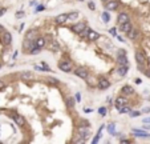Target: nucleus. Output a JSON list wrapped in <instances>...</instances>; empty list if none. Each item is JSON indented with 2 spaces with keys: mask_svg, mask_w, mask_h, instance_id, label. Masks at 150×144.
<instances>
[{
  "mask_svg": "<svg viewBox=\"0 0 150 144\" xmlns=\"http://www.w3.org/2000/svg\"><path fill=\"white\" fill-rule=\"evenodd\" d=\"M77 134H78V136H80V137H82V139H85V140H86L88 137L90 136V129L88 128V123L86 124L84 123L82 125H80V127H78V129H77Z\"/></svg>",
  "mask_w": 150,
  "mask_h": 144,
  "instance_id": "1",
  "label": "nucleus"
},
{
  "mask_svg": "<svg viewBox=\"0 0 150 144\" xmlns=\"http://www.w3.org/2000/svg\"><path fill=\"white\" fill-rule=\"evenodd\" d=\"M117 63H118V65H127L126 51L125 50H118L117 51Z\"/></svg>",
  "mask_w": 150,
  "mask_h": 144,
  "instance_id": "2",
  "label": "nucleus"
},
{
  "mask_svg": "<svg viewBox=\"0 0 150 144\" xmlns=\"http://www.w3.org/2000/svg\"><path fill=\"white\" fill-rule=\"evenodd\" d=\"M74 74H76L78 77H81V79H85V80H86L88 77H89V72H88L86 68H84V67H78V68H76Z\"/></svg>",
  "mask_w": 150,
  "mask_h": 144,
  "instance_id": "3",
  "label": "nucleus"
},
{
  "mask_svg": "<svg viewBox=\"0 0 150 144\" xmlns=\"http://www.w3.org/2000/svg\"><path fill=\"white\" fill-rule=\"evenodd\" d=\"M59 68H60L63 72H69V71H72V68H73V64H72V61H60V63H59Z\"/></svg>",
  "mask_w": 150,
  "mask_h": 144,
  "instance_id": "4",
  "label": "nucleus"
},
{
  "mask_svg": "<svg viewBox=\"0 0 150 144\" xmlns=\"http://www.w3.org/2000/svg\"><path fill=\"white\" fill-rule=\"evenodd\" d=\"M1 41H3L4 45H9V44L12 43V35H11L8 31H4L3 36H1Z\"/></svg>",
  "mask_w": 150,
  "mask_h": 144,
  "instance_id": "5",
  "label": "nucleus"
},
{
  "mask_svg": "<svg viewBox=\"0 0 150 144\" xmlns=\"http://www.w3.org/2000/svg\"><path fill=\"white\" fill-rule=\"evenodd\" d=\"M133 134H134V136L141 137V139H149V137H150L149 132H146V131H142V129H133Z\"/></svg>",
  "mask_w": 150,
  "mask_h": 144,
  "instance_id": "6",
  "label": "nucleus"
},
{
  "mask_svg": "<svg viewBox=\"0 0 150 144\" xmlns=\"http://www.w3.org/2000/svg\"><path fill=\"white\" fill-rule=\"evenodd\" d=\"M97 87L100 88V89H108V88L110 87V83L108 79H104V77H101L100 80H98V83H97Z\"/></svg>",
  "mask_w": 150,
  "mask_h": 144,
  "instance_id": "7",
  "label": "nucleus"
},
{
  "mask_svg": "<svg viewBox=\"0 0 150 144\" xmlns=\"http://www.w3.org/2000/svg\"><path fill=\"white\" fill-rule=\"evenodd\" d=\"M105 8H106V11H114L116 8H118V1H116V0H109V1H106V4H105Z\"/></svg>",
  "mask_w": 150,
  "mask_h": 144,
  "instance_id": "8",
  "label": "nucleus"
},
{
  "mask_svg": "<svg viewBox=\"0 0 150 144\" xmlns=\"http://www.w3.org/2000/svg\"><path fill=\"white\" fill-rule=\"evenodd\" d=\"M86 37H88V40H90V41H96L97 39L100 37V34L96 32V31H93V30H89V31H88Z\"/></svg>",
  "mask_w": 150,
  "mask_h": 144,
  "instance_id": "9",
  "label": "nucleus"
},
{
  "mask_svg": "<svg viewBox=\"0 0 150 144\" xmlns=\"http://www.w3.org/2000/svg\"><path fill=\"white\" fill-rule=\"evenodd\" d=\"M136 60L138 61V64H146V56L143 55V52L137 51L136 52Z\"/></svg>",
  "mask_w": 150,
  "mask_h": 144,
  "instance_id": "10",
  "label": "nucleus"
},
{
  "mask_svg": "<svg viewBox=\"0 0 150 144\" xmlns=\"http://www.w3.org/2000/svg\"><path fill=\"white\" fill-rule=\"evenodd\" d=\"M125 104H127V99L125 96H118L116 99V108L117 109L120 107H122V105H125Z\"/></svg>",
  "mask_w": 150,
  "mask_h": 144,
  "instance_id": "11",
  "label": "nucleus"
},
{
  "mask_svg": "<svg viewBox=\"0 0 150 144\" xmlns=\"http://www.w3.org/2000/svg\"><path fill=\"white\" fill-rule=\"evenodd\" d=\"M12 117H14L15 123L17 124V125H20V127H23L24 124H25V120H24V117L21 116V115H17V114H14L12 115Z\"/></svg>",
  "mask_w": 150,
  "mask_h": 144,
  "instance_id": "12",
  "label": "nucleus"
},
{
  "mask_svg": "<svg viewBox=\"0 0 150 144\" xmlns=\"http://www.w3.org/2000/svg\"><path fill=\"white\" fill-rule=\"evenodd\" d=\"M85 27H86V25H85V23H77V24H74L73 27H72V30H73L74 34H80V32H81V31H82Z\"/></svg>",
  "mask_w": 150,
  "mask_h": 144,
  "instance_id": "13",
  "label": "nucleus"
},
{
  "mask_svg": "<svg viewBox=\"0 0 150 144\" xmlns=\"http://www.w3.org/2000/svg\"><path fill=\"white\" fill-rule=\"evenodd\" d=\"M127 72V65H118V68H117V76H125Z\"/></svg>",
  "mask_w": 150,
  "mask_h": 144,
  "instance_id": "14",
  "label": "nucleus"
},
{
  "mask_svg": "<svg viewBox=\"0 0 150 144\" xmlns=\"http://www.w3.org/2000/svg\"><path fill=\"white\" fill-rule=\"evenodd\" d=\"M67 20H68V14H61L55 19V21H56L57 24H64Z\"/></svg>",
  "mask_w": 150,
  "mask_h": 144,
  "instance_id": "15",
  "label": "nucleus"
},
{
  "mask_svg": "<svg viewBox=\"0 0 150 144\" xmlns=\"http://www.w3.org/2000/svg\"><path fill=\"white\" fill-rule=\"evenodd\" d=\"M20 77L21 79H25V80H31L33 79V72H29V71H24L20 74Z\"/></svg>",
  "mask_w": 150,
  "mask_h": 144,
  "instance_id": "16",
  "label": "nucleus"
},
{
  "mask_svg": "<svg viewBox=\"0 0 150 144\" xmlns=\"http://www.w3.org/2000/svg\"><path fill=\"white\" fill-rule=\"evenodd\" d=\"M121 25V31H122L123 34H127L130 30H132V24H130V21H127V23H123V24H120Z\"/></svg>",
  "mask_w": 150,
  "mask_h": 144,
  "instance_id": "17",
  "label": "nucleus"
},
{
  "mask_svg": "<svg viewBox=\"0 0 150 144\" xmlns=\"http://www.w3.org/2000/svg\"><path fill=\"white\" fill-rule=\"evenodd\" d=\"M121 92H122L123 95H132V94H134V89H133V87H130V85H123Z\"/></svg>",
  "mask_w": 150,
  "mask_h": 144,
  "instance_id": "18",
  "label": "nucleus"
},
{
  "mask_svg": "<svg viewBox=\"0 0 150 144\" xmlns=\"http://www.w3.org/2000/svg\"><path fill=\"white\" fill-rule=\"evenodd\" d=\"M129 21V16L126 14H120L118 15V24H123V23H127Z\"/></svg>",
  "mask_w": 150,
  "mask_h": 144,
  "instance_id": "19",
  "label": "nucleus"
},
{
  "mask_svg": "<svg viewBox=\"0 0 150 144\" xmlns=\"http://www.w3.org/2000/svg\"><path fill=\"white\" fill-rule=\"evenodd\" d=\"M45 43H47V41H45V39H44V37H37L36 40H35V45H36V47H39V48H43L44 45H45Z\"/></svg>",
  "mask_w": 150,
  "mask_h": 144,
  "instance_id": "20",
  "label": "nucleus"
},
{
  "mask_svg": "<svg viewBox=\"0 0 150 144\" xmlns=\"http://www.w3.org/2000/svg\"><path fill=\"white\" fill-rule=\"evenodd\" d=\"M130 111H132V108H130L127 104H125V105H122V107L118 108V112H120V114H129Z\"/></svg>",
  "mask_w": 150,
  "mask_h": 144,
  "instance_id": "21",
  "label": "nucleus"
},
{
  "mask_svg": "<svg viewBox=\"0 0 150 144\" xmlns=\"http://www.w3.org/2000/svg\"><path fill=\"white\" fill-rule=\"evenodd\" d=\"M126 35H127V37H129V39H132V40H133V39H136V37H137V30L132 28V30H130Z\"/></svg>",
  "mask_w": 150,
  "mask_h": 144,
  "instance_id": "22",
  "label": "nucleus"
},
{
  "mask_svg": "<svg viewBox=\"0 0 150 144\" xmlns=\"http://www.w3.org/2000/svg\"><path fill=\"white\" fill-rule=\"evenodd\" d=\"M101 17H102V21H104V23H109V21H110V15L108 14V11H105V12H102V15H101Z\"/></svg>",
  "mask_w": 150,
  "mask_h": 144,
  "instance_id": "23",
  "label": "nucleus"
},
{
  "mask_svg": "<svg viewBox=\"0 0 150 144\" xmlns=\"http://www.w3.org/2000/svg\"><path fill=\"white\" fill-rule=\"evenodd\" d=\"M102 128H104V127H101L100 129H98V132H97V136H94V139L92 140V143H93V144H97V143H98V140H100V136H101V132H102Z\"/></svg>",
  "mask_w": 150,
  "mask_h": 144,
  "instance_id": "24",
  "label": "nucleus"
},
{
  "mask_svg": "<svg viewBox=\"0 0 150 144\" xmlns=\"http://www.w3.org/2000/svg\"><path fill=\"white\" fill-rule=\"evenodd\" d=\"M78 17V12H70L68 14V20H76Z\"/></svg>",
  "mask_w": 150,
  "mask_h": 144,
  "instance_id": "25",
  "label": "nucleus"
},
{
  "mask_svg": "<svg viewBox=\"0 0 150 144\" xmlns=\"http://www.w3.org/2000/svg\"><path fill=\"white\" fill-rule=\"evenodd\" d=\"M36 34H37V32H36V31H33V30H32V31H29V32H28V34H27V40H32V36H36Z\"/></svg>",
  "mask_w": 150,
  "mask_h": 144,
  "instance_id": "26",
  "label": "nucleus"
},
{
  "mask_svg": "<svg viewBox=\"0 0 150 144\" xmlns=\"http://www.w3.org/2000/svg\"><path fill=\"white\" fill-rule=\"evenodd\" d=\"M40 50H41V48H39V47H32V48H31V54H32V55L40 54Z\"/></svg>",
  "mask_w": 150,
  "mask_h": 144,
  "instance_id": "27",
  "label": "nucleus"
},
{
  "mask_svg": "<svg viewBox=\"0 0 150 144\" xmlns=\"http://www.w3.org/2000/svg\"><path fill=\"white\" fill-rule=\"evenodd\" d=\"M88 31H89V28H86V27H85V28H84V30L80 32V34H78V35H80L81 37H85V36L88 35Z\"/></svg>",
  "mask_w": 150,
  "mask_h": 144,
  "instance_id": "28",
  "label": "nucleus"
},
{
  "mask_svg": "<svg viewBox=\"0 0 150 144\" xmlns=\"http://www.w3.org/2000/svg\"><path fill=\"white\" fill-rule=\"evenodd\" d=\"M41 67H43V71H50V68L48 67V64L44 63V61H41Z\"/></svg>",
  "mask_w": 150,
  "mask_h": 144,
  "instance_id": "29",
  "label": "nucleus"
},
{
  "mask_svg": "<svg viewBox=\"0 0 150 144\" xmlns=\"http://www.w3.org/2000/svg\"><path fill=\"white\" fill-rule=\"evenodd\" d=\"M129 114H130V116H132V117H137V116H140V115H141V112H138V111H134V112H132V111H130Z\"/></svg>",
  "mask_w": 150,
  "mask_h": 144,
  "instance_id": "30",
  "label": "nucleus"
},
{
  "mask_svg": "<svg viewBox=\"0 0 150 144\" xmlns=\"http://www.w3.org/2000/svg\"><path fill=\"white\" fill-rule=\"evenodd\" d=\"M74 105V101H73V99H70V97H68V107L69 108H72Z\"/></svg>",
  "mask_w": 150,
  "mask_h": 144,
  "instance_id": "31",
  "label": "nucleus"
},
{
  "mask_svg": "<svg viewBox=\"0 0 150 144\" xmlns=\"http://www.w3.org/2000/svg\"><path fill=\"white\" fill-rule=\"evenodd\" d=\"M108 131H109L110 134H114V124H109L108 125Z\"/></svg>",
  "mask_w": 150,
  "mask_h": 144,
  "instance_id": "32",
  "label": "nucleus"
},
{
  "mask_svg": "<svg viewBox=\"0 0 150 144\" xmlns=\"http://www.w3.org/2000/svg\"><path fill=\"white\" fill-rule=\"evenodd\" d=\"M88 5H89V8H90L92 11H94V10H96V5H94V3H93V1H89V3H88Z\"/></svg>",
  "mask_w": 150,
  "mask_h": 144,
  "instance_id": "33",
  "label": "nucleus"
},
{
  "mask_svg": "<svg viewBox=\"0 0 150 144\" xmlns=\"http://www.w3.org/2000/svg\"><path fill=\"white\" fill-rule=\"evenodd\" d=\"M98 112H100V114H101V115H102V116H104V115L106 114V108H104V107H101V108H100V109H98Z\"/></svg>",
  "mask_w": 150,
  "mask_h": 144,
  "instance_id": "34",
  "label": "nucleus"
},
{
  "mask_svg": "<svg viewBox=\"0 0 150 144\" xmlns=\"http://www.w3.org/2000/svg\"><path fill=\"white\" fill-rule=\"evenodd\" d=\"M44 10H45V7H44V5H37L36 12H41V11H44Z\"/></svg>",
  "mask_w": 150,
  "mask_h": 144,
  "instance_id": "35",
  "label": "nucleus"
},
{
  "mask_svg": "<svg viewBox=\"0 0 150 144\" xmlns=\"http://www.w3.org/2000/svg\"><path fill=\"white\" fill-rule=\"evenodd\" d=\"M110 34L116 36V35H117V31H116V28H112V30H110Z\"/></svg>",
  "mask_w": 150,
  "mask_h": 144,
  "instance_id": "36",
  "label": "nucleus"
},
{
  "mask_svg": "<svg viewBox=\"0 0 150 144\" xmlns=\"http://www.w3.org/2000/svg\"><path fill=\"white\" fill-rule=\"evenodd\" d=\"M76 100L80 103V100H81V96H80V94H76Z\"/></svg>",
  "mask_w": 150,
  "mask_h": 144,
  "instance_id": "37",
  "label": "nucleus"
},
{
  "mask_svg": "<svg viewBox=\"0 0 150 144\" xmlns=\"http://www.w3.org/2000/svg\"><path fill=\"white\" fill-rule=\"evenodd\" d=\"M5 11H7V10H5V8H3V10H0V16H1V15H4V14H5Z\"/></svg>",
  "mask_w": 150,
  "mask_h": 144,
  "instance_id": "38",
  "label": "nucleus"
},
{
  "mask_svg": "<svg viewBox=\"0 0 150 144\" xmlns=\"http://www.w3.org/2000/svg\"><path fill=\"white\" fill-rule=\"evenodd\" d=\"M143 123H150V117H145V119H143Z\"/></svg>",
  "mask_w": 150,
  "mask_h": 144,
  "instance_id": "39",
  "label": "nucleus"
},
{
  "mask_svg": "<svg viewBox=\"0 0 150 144\" xmlns=\"http://www.w3.org/2000/svg\"><path fill=\"white\" fill-rule=\"evenodd\" d=\"M143 112H146V114H147V112H150V107H146V108H143Z\"/></svg>",
  "mask_w": 150,
  "mask_h": 144,
  "instance_id": "40",
  "label": "nucleus"
},
{
  "mask_svg": "<svg viewBox=\"0 0 150 144\" xmlns=\"http://www.w3.org/2000/svg\"><path fill=\"white\" fill-rule=\"evenodd\" d=\"M117 39H118V41H125V40L122 39V37H121V36H118V35H117Z\"/></svg>",
  "mask_w": 150,
  "mask_h": 144,
  "instance_id": "41",
  "label": "nucleus"
},
{
  "mask_svg": "<svg viewBox=\"0 0 150 144\" xmlns=\"http://www.w3.org/2000/svg\"><path fill=\"white\" fill-rule=\"evenodd\" d=\"M17 16L20 17V16H24V12H17Z\"/></svg>",
  "mask_w": 150,
  "mask_h": 144,
  "instance_id": "42",
  "label": "nucleus"
},
{
  "mask_svg": "<svg viewBox=\"0 0 150 144\" xmlns=\"http://www.w3.org/2000/svg\"><path fill=\"white\" fill-rule=\"evenodd\" d=\"M84 111H85V112H92V109H90V108H84Z\"/></svg>",
  "mask_w": 150,
  "mask_h": 144,
  "instance_id": "43",
  "label": "nucleus"
},
{
  "mask_svg": "<svg viewBox=\"0 0 150 144\" xmlns=\"http://www.w3.org/2000/svg\"><path fill=\"white\" fill-rule=\"evenodd\" d=\"M143 129H150V125H143Z\"/></svg>",
  "mask_w": 150,
  "mask_h": 144,
  "instance_id": "44",
  "label": "nucleus"
},
{
  "mask_svg": "<svg viewBox=\"0 0 150 144\" xmlns=\"http://www.w3.org/2000/svg\"><path fill=\"white\" fill-rule=\"evenodd\" d=\"M136 83H137V84H141L142 81H141V79H137V80H136Z\"/></svg>",
  "mask_w": 150,
  "mask_h": 144,
  "instance_id": "45",
  "label": "nucleus"
},
{
  "mask_svg": "<svg viewBox=\"0 0 150 144\" xmlns=\"http://www.w3.org/2000/svg\"><path fill=\"white\" fill-rule=\"evenodd\" d=\"M3 87H4V83H3L1 80H0V88H3Z\"/></svg>",
  "mask_w": 150,
  "mask_h": 144,
  "instance_id": "46",
  "label": "nucleus"
},
{
  "mask_svg": "<svg viewBox=\"0 0 150 144\" xmlns=\"http://www.w3.org/2000/svg\"><path fill=\"white\" fill-rule=\"evenodd\" d=\"M4 28H3V25H0V31H3Z\"/></svg>",
  "mask_w": 150,
  "mask_h": 144,
  "instance_id": "47",
  "label": "nucleus"
},
{
  "mask_svg": "<svg viewBox=\"0 0 150 144\" xmlns=\"http://www.w3.org/2000/svg\"><path fill=\"white\" fill-rule=\"evenodd\" d=\"M102 1H104V3H106V1H109V0H102Z\"/></svg>",
  "mask_w": 150,
  "mask_h": 144,
  "instance_id": "48",
  "label": "nucleus"
},
{
  "mask_svg": "<svg viewBox=\"0 0 150 144\" xmlns=\"http://www.w3.org/2000/svg\"><path fill=\"white\" fill-rule=\"evenodd\" d=\"M0 68H1V63H0Z\"/></svg>",
  "mask_w": 150,
  "mask_h": 144,
  "instance_id": "49",
  "label": "nucleus"
},
{
  "mask_svg": "<svg viewBox=\"0 0 150 144\" xmlns=\"http://www.w3.org/2000/svg\"><path fill=\"white\" fill-rule=\"evenodd\" d=\"M80 1H82V0H80Z\"/></svg>",
  "mask_w": 150,
  "mask_h": 144,
  "instance_id": "50",
  "label": "nucleus"
}]
</instances>
